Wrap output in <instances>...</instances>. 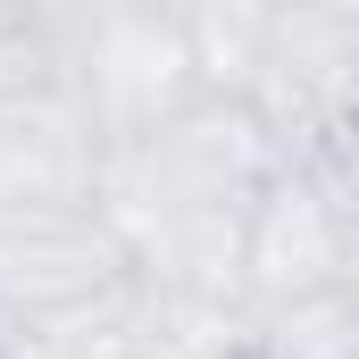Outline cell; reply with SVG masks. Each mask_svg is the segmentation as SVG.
I'll use <instances>...</instances> for the list:
<instances>
[{"label":"cell","mask_w":359,"mask_h":359,"mask_svg":"<svg viewBox=\"0 0 359 359\" xmlns=\"http://www.w3.org/2000/svg\"><path fill=\"white\" fill-rule=\"evenodd\" d=\"M276 168L284 159L243 100H192L168 126H151L134 142H109L100 184H92V217L126 251L134 292L243 301L234 251H243V217L268 192Z\"/></svg>","instance_id":"obj_1"},{"label":"cell","mask_w":359,"mask_h":359,"mask_svg":"<svg viewBox=\"0 0 359 359\" xmlns=\"http://www.w3.org/2000/svg\"><path fill=\"white\" fill-rule=\"evenodd\" d=\"M42 17H50V76L84 100L100 142H134L201 100L176 0H42Z\"/></svg>","instance_id":"obj_2"},{"label":"cell","mask_w":359,"mask_h":359,"mask_svg":"<svg viewBox=\"0 0 359 359\" xmlns=\"http://www.w3.org/2000/svg\"><path fill=\"white\" fill-rule=\"evenodd\" d=\"M243 109L276 159H359V0H276Z\"/></svg>","instance_id":"obj_3"},{"label":"cell","mask_w":359,"mask_h":359,"mask_svg":"<svg viewBox=\"0 0 359 359\" xmlns=\"http://www.w3.org/2000/svg\"><path fill=\"white\" fill-rule=\"evenodd\" d=\"M243 309L359 292V159H284L243 217L234 251Z\"/></svg>","instance_id":"obj_4"},{"label":"cell","mask_w":359,"mask_h":359,"mask_svg":"<svg viewBox=\"0 0 359 359\" xmlns=\"http://www.w3.org/2000/svg\"><path fill=\"white\" fill-rule=\"evenodd\" d=\"M134 292L126 251L92 209H0V351Z\"/></svg>","instance_id":"obj_5"},{"label":"cell","mask_w":359,"mask_h":359,"mask_svg":"<svg viewBox=\"0 0 359 359\" xmlns=\"http://www.w3.org/2000/svg\"><path fill=\"white\" fill-rule=\"evenodd\" d=\"M100 159L109 142L59 76L0 92V209H92Z\"/></svg>","instance_id":"obj_6"},{"label":"cell","mask_w":359,"mask_h":359,"mask_svg":"<svg viewBox=\"0 0 359 359\" xmlns=\"http://www.w3.org/2000/svg\"><path fill=\"white\" fill-rule=\"evenodd\" d=\"M268 17H276V0H176L201 100H243L251 67H259V42H268Z\"/></svg>","instance_id":"obj_7"},{"label":"cell","mask_w":359,"mask_h":359,"mask_svg":"<svg viewBox=\"0 0 359 359\" xmlns=\"http://www.w3.org/2000/svg\"><path fill=\"white\" fill-rule=\"evenodd\" d=\"M251 359H359V292L251 309Z\"/></svg>","instance_id":"obj_8"},{"label":"cell","mask_w":359,"mask_h":359,"mask_svg":"<svg viewBox=\"0 0 359 359\" xmlns=\"http://www.w3.org/2000/svg\"><path fill=\"white\" fill-rule=\"evenodd\" d=\"M0 359H151L142 292H117V301H100V309H84V318H67V326H50Z\"/></svg>","instance_id":"obj_9"},{"label":"cell","mask_w":359,"mask_h":359,"mask_svg":"<svg viewBox=\"0 0 359 359\" xmlns=\"http://www.w3.org/2000/svg\"><path fill=\"white\" fill-rule=\"evenodd\" d=\"M50 76V17L42 0H0V92Z\"/></svg>","instance_id":"obj_10"}]
</instances>
